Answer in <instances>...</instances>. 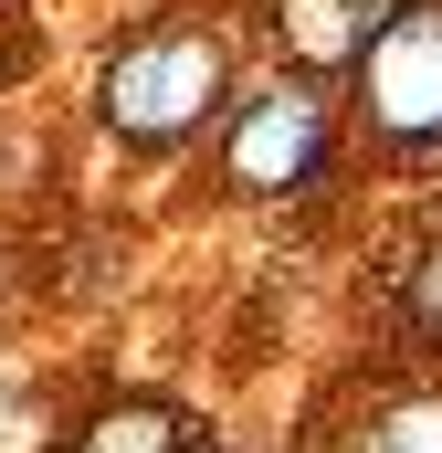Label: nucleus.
I'll return each mask as SVG.
<instances>
[{"instance_id": "nucleus-7", "label": "nucleus", "mask_w": 442, "mask_h": 453, "mask_svg": "<svg viewBox=\"0 0 442 453\" xmlns=\"http://www.w3.org/2000/svg\"><path fill=\"white\" fill-rule=\"evenodd\" d=\"M411 317L442 338V253H422V274H411Z\"/></svg>"}, {"instance_id": "nucleus-6", "label": "nucleus", "mask_w": 442, "mask_h": 453, "mask_svg": "<svg viewBox=\"0 0 442 453\" xmlns=\"http://www.w3.org/2000/svg\"><path fill=\"white\" fill-rule=\"evenodd\" d=\"M369 453H442V401L422 390V401L379 411V433H369Z\"/></svg>"}, {"instance_id": "nucleus-4", "label": "nucleus", "mask_w": 442, "mask_h": 453, "mask_svg": "<svg viewBox=\"0 0 442 453\" xmlns=\"http://www.w3.org/2000/svg\"><path fill=\"white\" fill-rule=\"evenodd\" d=\"M411 0H274V42L306 74H358V53L400 21Z\"/></svg>"}, {"instance_id": "nucleus-2", "label": "nucleus", "mask_w": 442, "mask_h": 453, "mask_svg": "<svg viewBox=\"0 0 442 453\" xmlns=\"http://www.w3.org/2000/svg\"><path fill=\"white\" fill-rule=\"evenodd\" d=\"M327 169V106H316V85H253L242 116L221 127V180L232 190H253V201H274V190H306Z\"/></svg>"}, {"instance_id": "nucleus-5", "label": "nucleus", "mask_w": 442, "mask_h": 453, "mask_svg": "<svg viewBox=\"0 0 442 453\" xmlns=\"http://www.w3.org/2000/svg\"><path fill=\"white\" fill-rule=\"evenodd\" d=\"M85 453H190V422L158 411V401H126V411H106L85 433Z\"/></svg>"}, {"instance_id": "nucleus-1", "label": "nucleus", "mask_w": 442, "mask_h": 453, "mask_svg": "<svg viewBox=\"0 0 442 453\" xmlns=\"http://www.w3.org/2000/svg\"><path fill=\"white\" fill-rule=\"evenodd\" d=\"M221 85H232L221 32H201V21H148L137 42H116L95 116H106L116 137H137V148H179V137L221 106Z\"/></svg>"}, {"instance_id": "nucleus-3", "label": "nucleus", "mask_w": 442, "mask_h": 453, "mask_svg": "<svg viewBox=\"0 0 442 453\" xmlns=\"http://www.w3.org/2000/svg\"><path fill=\"white\" fill-rule=\"evenodd\" d=\"M358 96H369V127L390 148H442V0L400 11L358 53Z\"/></svg>"}]
</instances>
